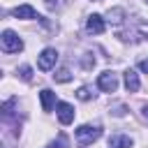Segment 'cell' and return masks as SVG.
<instances>
[{
  "label": "cell",
  "mask_w": 148,
  "mask_h": 148,
  "mask_svg": "<svg viewBox=\"0 0 148 148\" xmlns=\"http://www.w3.org/2000/svg\"><path fill=\"white\" fill-rule=\"evenodd\" d=\"M99 136H102V127H99V125H81V127L76 130V141H79L81 146H88V143L97 141Z\"/></svg>",
  "instance_id": "6da1fadb"
},
{
  "label": "cell",
  "mask_w": 148,
  "mask_h": 148,
  "mask_svg": "<svg viewBox=\"0 0 148 148\" xmlns=\"http://www.w3.org/2000/svg\"><path fill=\"white\" fill-rule=\"evenodd\" d=\"M0 44H2V51L5 53H18L23 49V39L14 30H5L2 37H0Z\"/></svg>",
  "instance_id": "7a4b0ae2"
},
{
  "label": "cell",
  "mask_w": 148,
  "mask_h": 148,
  "mask_svg": "<svg viewBox=\"0 0 148 148\" xmlns=\"http://www.w3.org/2000/svg\"><path fill=\"white\" fill-rule=\"evenodd\" d=\"M56 62H58V51L56 49H44L37 58V67L42 72H49L51 67H56Z\"/></svg>",
  "instance_id": "3957f363"
},
{
  "label": "cell",
  "mask_w": 148,
  "mask_h": 148,
  "mask_svg": "<svg viewBox=\"0 0 148 148\" xmlns=\"http://www.w3.org/2000/svg\"><path fill=\"white\" fill-rule=\"evenodd\" d=\"M97 86H99V90H104V92H116V88H118V76H116L113 72L106 69V72L99 74Z\"/></svg>",
  "instance_id": "277c9868"
},
{
  "label": "cell",
  "mask_w": 148,
  "mask_h": 148,
  "mask_svg": "<svg viewBox=\"0 0 148 148\" xmlns=\"http://www.w3.org/2000/svg\"><path fill=\"white\" fill-rule=\"evenodd\" d=\"M104 28H106V23H104V18H102L99 14H90V16H88V21H86V30H88L90 35H102Z\"/></svg>",
  "instance_id": "5b68a950"
},
{
  "label": "cell",
  "mask_w": 148,
  "mask_h": 148,
  "mask_svg": "<svg viewBox=\"0 0 148 148\" xmlns=\"http://www.w3.org/2000/svg\"><path fill=\"white\" fill-rule=\"evenodd\" d=\"M56 111H58V120H60L62 125H69V123L74 120V106H72V104L58 102V104H56Z\"/></svg>",
  "instance_id": "8992f818"
},
{
  "label": "cell",
  "mask_w": 148,
  "mask_h": 148,
  "mask_svg": "<svg viewBox=\"0 0 148 148\" xmlns=\"http://www.w3.org/2000/svg\"><path fill=\"white\" fill-rule=\"evenodd\" d=\"M12 14H14L16 18H39V21H42V16H39L30 5H18V7L12 9Z\"/></svg>",
  "instance_id": "52a82bcc"
},
{
  "label": "cell",
  "mask_w": 148,
  "mask_h": 148,
  "mask_svg": "<svg viewBox=\"0 0 148 148\" xmlns=\"http://www.w3.org/2000/svg\"><path fill=\"white\" fill-rule=\"evenodd\" d=\"M125 88H127L130 92H136V90L141 88V83H139V74H136L134 69H127V72H125Z\"/></svg>",
  "instance_id": "ba28073f"
},
{
  "label": "cell",
  "mask_w": 148,
  "mask_h": 148,
  "mask_svg": "<svg viewBox=\"0 0 148 148\" xmlns=\"http://www.w3.org/2000/svg\"><path fill=\"white\" fill-rule=\"evenodd\" d=\"M109 148H132V139L127 134H113L109 139Z\"/></svg>",
  "instance_id": "9c48e42d"
},
{
  "label": "cell",
  "mask_w": 148,
  "mask_h": 148,
  "mask_svg": "<svg viewBox=\"0 0 148 148\" xmlns=\"http://www.w3.org/2000/svg\"><path fill=\"white\" fill-rule=\"evenodd\" d=\"M39 99H42V109H44V111H51L53 104H56V92L49 90V88H44V90L39 92Z\"/></svg>",
  "instance_id": "30bf717a"
},
{
  "label": "cell",
  "mask_w": 148,
  "mask_h": 148,
  "mask_svg": "<svg viewBox=\"0 0 148 148\" xmlns=\"http://www.w3.org/2000/svg\"><path fill=\"white\" fill-rule=\"evenodd\" d=\"M106 21L113 23V25H120V23L125 21V9H123V7H113V9H109V12H106Z\"/></svg>",
  "instance_id": "8fae6325"
},
{
  "label": "cell",
  "mask_w": 148,
  "mask_h": 148,
  "mask_svg": "<svg viewBox=\"0 0 148 148\" xmlns=\"http://www.w3.org/2000/svg\"><path fill=\"white\" fill-rule=\"evenodd\" d=\"M53 79H56L58 83H67V81H72V74H69V69H67V67H60V69L53 74Z\"/></svg>",
  "instance_id": "7c38bea8"
},
{
  "label": "cell",
  "mask_w": 148,
  "mask_h": 148,
  "mask_svg": "<svg viewBox=\"0 0 148 148\" xmlns=\"http://www.w3.org/2000/svg\"><path fill=\"white\" fill-rule=\"evenodd\" d=\"M67 146H69L67 136H65V134H58V139H56V141H51L46 148H67Z\"/></svg>",
  "instance_id": "4fadbf2b"
},
{
  "label": "cell",
  "mask_w": 148,
  "mask_h": 148,
  "mask_svg": "<svg viewBox=\"0 0 148 148\" xmlns=\"http://www.w3.org/2000/svg\"><path fill=\"white\" fill-rule=\"evenodd\" d=\"M44 5H46L51 12H56V9H62V7L67 5V0H44Z\"/></svg>",
  "instance_id": "5bb4252c"
},
{
  "label": "cell",
  "mask_w": 148,
  "mask_h": 148,
  "mask_svg": "<svg viewBox=\"0 0 148 148\" xmlns=\"http://www.w3.org/2000/svg\"><path fill=\"white\" fill-rule=\"evenodd\" d=\"M76 97H79L81 102H88V99H92V92H90V88H86V86H83V88H79V90H76Z\"/></svg>",
  "instance_id": "9a60e30c"
},
{
  "label": "cell",
  "mask_w": 148,
  "mask_h": 148,
  "mask_svg": "<svg viewBox=\"0 0 148 148\" xmlns=\"http://www.w3.org/2000/svg\"><path fill=\"white\" fill-rule=\"evenodd\" d=\"M18 74H21L23 81H30V79H32V69H30L28 65H21V67H18Z\"/></svg>",
  "instance_id": "2e32d148"
},
{
  "label": "cell",
  "mask_w": 148,
  "mask_h": 148,
  "mask_svg": "<svg viewBox=\"0 0 148 148\" xmlns=\"http://www.w3.org/2000/svg\"><path fill=\"white\" fill-rule=\"evenodd\" d=\"M111 113H113V116H125V106H123V104H118V106H113V109H111Z\"/></svg>",
  "instance_id": "e0dca14e"
},
{
  "label": "cell",
  "mask_w": 148,
  "mask_h": 148,
  "mask_svg": "<svg viewBox=\"0 0 148 148\" xmlns=\"http://www.w3.org/2000/svg\"><path fill=\"white\" fill-rule=\"evenodd\" d=\"M139 69H141V72H143V74H148V58H146V60H141V62H139Z\"/></svg>",
  "instance_id": "ac0fdd59"
},
{
  "label": "cell",
  "mask_w": 148,
  "mask_h": 148,
  "mask_svg": "<svg viewBox=\"0 0 148 148\" xmlns=\"http://www.w3.org/2000/svg\"><path fill=\"white\" fill-rule=\"evenodd\" d=\"M141 116H143V120H146V123H148V104H146V106H143V109H141Z\"/></svg>",
  "instance_id": "d6986e66"
},
{
  "label": "cell",
  "mask_w": 148,
  "mask_h": 148,
  "mask_svg": "<svg viewBox=\"0 0 148 148\" xmlns=\"http://www.w3.org/2000/svg\"><path fill=\"white\" fill-rule=\"evenodd\" d=\"M146 2H148V0H146Z\"/></svg>",
  "instance_id": "ffe728a7"
}]
</instances>
